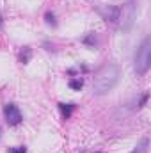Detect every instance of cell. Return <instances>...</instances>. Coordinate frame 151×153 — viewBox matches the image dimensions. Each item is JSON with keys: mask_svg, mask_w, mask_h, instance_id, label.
Wrapping results in <instances>:
<instances>
[{"mask_svg": "<svg viewBox=\"0 0 151 153\" xmlns=\"http://www.w3.org/2000/svg\"><path fill=\"white\" fill-rule=\"evenodd\" d=\"M148 148H150V139H148V137H142L141 143H139V146H137L132 153H148Z\"/></svg>", "mask_w": 151, "mask_h": 153, "instance_id": "obj_7", "label": "cell"}, {"mask_svg": "<svg viewBox=\"0 0 151 153\" xmlns=\"http://www.w3.org/2000/svg\"><path fill=\"white\" fill-rule=\"evenodd\" d=\"M0 25H2V16H0Z\"/></svg>", "mask_w": 151, "mask_h": 153, "instance_id": "obj_14", "label": "cell"}, {"mask_svg": "<svg viewBox=\"0 0 151 153\" xmlns=\"http://www.w3.org/2000/svg\"><path fill=\"white\" fill-rule=\"evenodd\" d=\"M82 43L87 45V46H93V48H94V46H96V36H94V32H89L85 38L82 39Z\"/></svg>", "mask_w": 151, "mask_h": 153, "instance_id": "obj_10", "label": "cell"}, {"mask_svg": "<svg viewBox=\"0 0 151 153\" xmlns=\"http://www.w3.org/2000/svg\"><path fill=\"white\" fill-rule=\"evenodd\" d=\"M148 98H150V94H148V93H144V94L141 96V102H139V107H141V109L148 103Z\"/></svg>", "mask_w": 151, "mask_h": 153, "instance_id": "obj_13", "label": "cell"}, {"mask_svg": "<svg viewBox=\"0 0 151 153\" xmlns=\"http://www.w3.org/2000/svg\"><path fill=\"white\" fill-rule=\"evenodd\" d=\"M59 109L62 112V117L68 119L71 116V112H73V109H75V103H59Z\"/></svg>", "mask_w": 151, "mask_h": 153, "instance_id": "obj_6", "label": "cell"}, {"mask_svg": "<svg viewBox=\"0 0 151 153\" xmlns=\"http://www.w3.org/2000/svg\"><path fill=\"white\" fill-rule=\"evenodd\" d=\"M30 57H32V50H30L29 46H25V48H23V52L20 53V61H21L23 64H27V62L30 61Z\"/></svg>", "mask_w": 151, "mask_h": 153, "instance_id": "obj_9", "label": "cell"}, {"mask_svg": "<svg viewBox=\"0 0 151 153\" xmlns=\"http://www.w3.org/2000/svg\"><path fill=\"white\" fill-rule=\"evenodd\" d=\"M7 153H27V148L25 146H16V148H9Z\"/></svg>", "mask_w": 151, "mask_h": 153, "instance_id": "obj_12", "label": "cell"}, {"mask_svg": "<svg viewBox=\"0 0 151 153\" xmlns=\"http://www.w3.org/2000/svg\"><path fill=\"white\" fill-rule=\"evenodd\" d=\"M119 66L117 64H105L103 68H100L94 75L93 80V93L98 94V96H103L107 93H110L115 84L119 82Z\"/></svg>", "mask_w": 151, "mask_h": 153, "instance_id": "obj_1", "label": "cell"}, {"mask_svg": "<svg viewBox=\"0 0 151 153\" xmlns=\"http://www.w3.org/2000/svg\"><path fill=\"white\" fill-rule=\"evenodd\" d=\"M135 20H137V2H135V0H128V2L121 7V11H119V18H117L119 29H121L123 32H128V30L133 27Z\"/></svg>", "mask_w": 151, "mask_h": 153, "instance_id": "obj_3", "label": "cell"}, {"mask_svg": "<svg viewBox=\"0 0 151 153\" xmlns=\"http://www.w3.org/2000/svg\"><path fill=\"white\" fill-rule=\"evenodd\" d=\"M119 11H121L119 5H101V7H98V14L105 22H110V23H117Z\"/></svg>", "mask_w": 151, "mask_h": 153, "instance_id": "obj_5", "label": "cell"}, {"mask_svg": "<svg viewBox=\"0 0 151 153\" xmlns=\"http://www.w3.org/2000/svg\"><path fill=\"white\" fill-rule=\"evenodd\" d=\"M4 114H5V121H7L9 126H18V125L23 121V116H21L20 109H18L14 103H5Z\"/></svg>", "mask_w": 151, "mask_h": 153, "instance_id": "obj_4", "label": "cell"}, {"mask_svg": "<svg viewBox=\"0 0 151 153\" xmlns=\"http://www.w3.org/2000/svg\"><path fill=\"white\" fill-rule=\"evenodd\" d=\"M44 22H46L48 25H52V27H55V25H57V22H55V14H53V13H50V11L44 14Z\"/></svg>", "mask_w": 151, "mask_h": 153, "instance_id": "obj_11", "label": "cell"}, {"mask_svg": "<svg viewBox=\"0 0 151 153\" xmlns=\"http://www.w3.org/2000/svg\"><path fill=\"white\" fill-rule=\"evenodd\" d=\"M68 85H70L73 91H80V89L84 87V78H80V76H78V78H71V80L68 82Z\"/></svg>", "mask_w": 151, "mask_h": 153, "instance_id": "obj_8", "label": "cell"}, {"mask_svg": "<svg viewBox=\"0 0 151 153\" xmlns=\"http://www.w3.org/2000/svg\"><path fill=\"white\" fill-rule=\"evenodd\" d=\"M151 66V38H144L133 57V70L139 76L146 75Z\"/></svg>", "mask_w": 151, "mask_h": 153, "instance_id": "obj_2", "label": "cell"}, {"mask_svg": "<svg viewBox=\"0 0 151 153\" xmlns=\"http://www.w3.org/2000/svg\"><path fill=\"white\" fill-rule=\"evenodd\" d=\"M0 134H2V130H0Z\"/></svg>", "mask_w": 151, "mask_h": 153, "instance_id": "obj_15", "label": "cell"}]
</instances>
